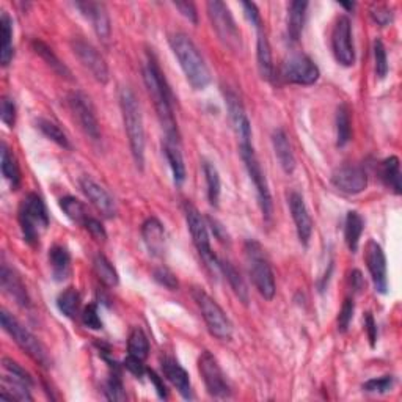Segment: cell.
Segmentation results:
<instances>
[{
    "instance_id": "1",
    "label": "cell",
    "mask_w": 402,
    "mask_h": 402,
    "mask_svg": "<svg viewBox=\"0 0 402 402\" xmlns=\"http://www.w3.org/2000/svg\"><path fill=\"white\" fill-rule=\"evenodd\" d=\"M143 81H145L147 90L154 103L157 118H159L165 132V139L181 142L179 140V131L173 113V95H171V90L167 85V81H165L161 67L151 54H148V60L145 63V68H143Z\"/></svg>"
},
{
    "instance_id": "2",
    "label": "cell",
    "mask_w": 402,
    "mask_h": 402,
    "mask_svg": "<svg viewBox=\"0 0 402 402\" xmlns=\"http://www.w3.org/2000/svg\"><path fill=\"white\" fill-rule=\"evenodd\" d=\"M168 42L179 64H181L188 82L195 90H205L211 82V71L195 42L184 33L171 35Z\"/></svg>"
},
{
    "instance_id": "3",
    "label": "cell",
    "mask_w": 402,
    "mask_h": 402,
    "mask_svg": "<svg viewBox=\"0 0 402 402\" xmlns=\"http://www.w3.org/2000/svg\"><path fill=\"white\" fill-rule=\"evenodd\" d=\"M120 107H121V115H123V123L134 162L137 165L139 170H143V165H145V143H147L145 127H143V117H142L139 99L129 87H123L120 90Z\"/></svg>"
},
{
    "instance_id": "4",
    "label": "cell",
    "mask_w": 402,
    "mask_h": 402,
    "mask_svg": "<svg viewBox=\"0 0 402 402\" xmlns=\"http://www.w3.org/2000/svg\"><path fill=\"white\" fill-rule=\"evenodd\" d=\"M18 219L25 242L33 247L38 246L41 233L46 231L49 226V214L46 205L38 193H28L21 201Z\"/></svg>"
},
{
    "instance_id": "5",
    "label": "cell",
    "mask_w": 402,
    "mask_h": 402,
    "mask_svg": "<svg viewBox=\"0 0 402 402\" xmlns=\"http://www.w3.org/2000/svg\"><path fill=\"white\" fill-rule=\"evenodd\" d=\"M246 256L248 264V274L251 277V282L255 285V288L265 300H272L277 291L275 277L274 272H272L268 258L264 255L261 243L256 241H247Z\"/></svg>"
},
{
    "instance_id": "6",
    "label": "cell",
    "mask_w": 402,
    "mask_h": 402,
    "mask_svg": "<svg viewBox=\"0 0 402 402\" xmlns=\"http://www.w3.org/2000/svg\"><path fill=\"white\" fill-rule=\"evenodd\" d=\"M183 209L185 215V222H188V228L192 236L193 246H195V248L198 250L201 260L205 261L206 268H209L212 274L214 272H220V260L214 255V251L211 248L209 231H207V224L205 217L200 214V211L190 203V201H185Z\"/></svg>"
},
{
    "instance_id": "7",
    "label": "cell",
    "mask_w": 402,
    "mask_h": 402,
    "mask_svg": "<svg viewBox=\"0 0 402 402\" xmlns=\"http://www.w3.org/2000/svg\"><path fill=\"white\" fill-rule=\"evenodd\" d=\"M192 296L195 299L197 305L201 311V316L206 322V327L209 333L220 341H228L233 336V324L226 313L224 311L217 302H215L209 294L200 288H193Z\"/></svg>"
},
{
    "instance_id": "8",
    "label": "cell",
    "mask_w": 402,
    "mask_h": 402,
    "mask_svg": "<svg viewBox=\"0 0 402 402\" xmlns=\"http://www.w3.org/2000/svg\"><path fill=\"white\" fill-rule=\"evenodd\" d=\"M0 322H2L5 332L11 336L14 343H16L32 360H35L41 366H50V358L46 349L42 348V344L37 340V336L32 332H28L16 318H13V314H10L6 310H2Z\"/></svg>"
},
{
    "instance_id": "9",
    "label": "cell",
    "mask_w": 402,
    "mask_h": 402,
    "mask_svg": "<svg viewBox=\"0 0 402 402\" xmlns=\"http://www.w3.org/2000/svg\"><path fill=\"white\" fill-rule=\"evenodd\" d=\"M206 8L207 16H209L211 24L220 41L233 52H239L242 49L241 32L228 6L220 0H211V2L206 4Z\"/></svg>"
},
{
    "instance_id": "10",
    "label": "cell",
    "mask_w": 402,
    "mask_h": 402,
    "mask_svg": "<svg viewBox=\"0 0 402 402\" xmlns=\"http://www.w3.org/2000/svg\"><path fill=\"white\" fill-rule=\"evenodd\" d=\"M239 149H241V157L243 161V165H246V168H247V173L256 189V195H258V201H260L263 217L264 220L269 222L272 219V212H274V203H272V195H270L268 179H265V175L261 168V163L256 157L253 143L239 145Z\"/></svg>"
},
{
    "instance_id": "11",
    "label": "cell",
    "mask_w": 402,
    "mask_h": 402,
    "mask_svg": "<svg viewBox=\"0 0 402 402\" xmlns=\"http://www.w3.org/2000/svg\"><path fill=\"white\" fill-rule=\"evenodd\" d=\"M198 371L206 385L207 393L212 398L226 399L231 396V386H229L225 372L222 371L220 364L211 352L205 350L198 358Z\"/></svg>"
},
{
    "instance_id": "12",
    "label": "cell",
    "mask_w": 402,
    "mask_h": 402,
    "mask_svg": "<svg viewBox=\"0 0 402 402\" xmlns=\"http://www.w3.org/2000/svg\"><path fill=\"white\" fill-rule=\"evenodd\" d=\"M68 105L82 131L87 134L91 140H99L100 127L90 98L82 91H73L68 96Z\"/></svg>"
},
{
    "instance_id": "13",
    "label": "cell",
    "mask_w": 402,
    "mask_h": 402,
    "mask_svg": "<svg viewBox=\"0 0 402 402\" xmlns=\"http://www.w3.org/2000/svg\"><path fill=\"white\" fill-rule=\"evenodd\" d=\"M71 47H73L79 62L90 71L91 76L95 77L99 84L109 82V67H107L104 57L99 54V50L95 46L82 38H74L71 41Z\"/></svg>"
},
{
    "instance_id": "14",
    "label": "cell",
    "mask_w": 402,
    "mask_h": 402,
    "mask_svg": "<svg viewBox=\"0 0 402 402\" xmlns=\"http://www.w3.org/2000/svg\"><path fill=\"white\" fill-rule=\"evenodd\" d=\"M332 49L336 62L343 67H352L355 63V47L352 40V27L348 16H340L336 19L332 32Z\"/></svg>"
},
{
    "instance_id": "15",
    "label": "cell",
    "mask_w": 402,
    "mask_h": 402,
    "mask_svg": "<svg viewBox=\"0 0 402 402\" xmlns=\"http://www.w3.org/2000/svg\"><path fill=\"white\" fill-rule=\"evenodd\" d=\"M319 76V68L306 55H292L282 68L283 81L296 85H313L318 82Z\"/></svg>"
},
{
    "instance_id": "16",
    "label": "cell",
    "mask_w": 402,
    "mask_h": 402,
    "mask_svg": "<svg viewBox=\"0 0 402 402\" xmlns=\"http://www.w3.org/2000/svg\"><path fill=\"white\" fill-rule=\"evenodd\" d=\"M332 184L343 193L358 195L368 188V175L357 165H343L333 171Z\"/></svg>"
},
{
    "instance_id": "17",
    "label": "cell",
    "mask_w": 402,
    "mask_h": 402,
    "mask_svg": "<svg viewBox=\"0 0 402 402\" xmlns=\"http://www.w3.org/2000/svg\"><path fill=\"white\" fill-rule=\"evenodd\" d=\"M364 261L368 265V270L374 283V288L380 294H386L389 289V277H386V258L384 248L376 241H369L366 243Z\"/></svg>"
},
{
    "instance_id": "18",
    "label": "cell",
    "mask_w": 402,
    "mask_h": 402,
    "mask_svg": "<svg viewBox=\"0 0 402 402\" xmlns=\"http://www.w3.org/2000/svg\"><path fill=\"white\" fill-rule=\"evenodd\" d=\"M224 96H225L229 118H231L236 135H238V139H239V145H247V143H251L250 120L247 117L246 109H243L241 98L229 88L224 91Z\"/></svg>"
},
{
    "instance_id": "19",
    "label": "cell",
    "mask_w": 402,
    "mask_h": 402,
    "mask_svg": "<svg viewBox=\"0 0 402 402\" xmlns=\"http://www.w3.org/2000/svg\"><path fill=\"white\" fill-rule=\"evenodd\" d=\"M81 189L85 193V197L90 200V203L96 207L98 212H100V215H104L107 219L117 215V203H115L113 197L95 179L90 176L81 178Z\"/></svg>"
},
{
    "instance_id": "20",
    "label": "cell",
    "mask_w": 402,
    "mask_h": 402,
    "mask_svg": "<svg viewBox=\"0 0 402 402\" xmlns=\"http://www.w3.org/2000/svg\"><path fill=\"white\" fill-rule=\"evenodd\" d=\"M289 209L294 224H296L299 241L306 247L313 234V220L310 212H308L305 200L300 193L292 192L289 195Z\"/></svg>"
},
{
    "instance_id": "21",
    "label": "cell",
    "mask_w": 402,
    "mask_h": 402,
    "mask_svg": "<svg viewBox=\"0 0 402 402\" xmlns=\"http://www.w3.org/2000/svg\"><path fill=\"white\" fill-rule=\"evenodd\" d=\"M77 10H81L85 18L90 19L93 28L100 40H109L112 33L110 25V16L107 13L104 4L100 2H77L74 4Z\"/></svg>"
},
{
    "instance_id": "22",
    "label": "cell",
    "mask_w": 402,
    "mask_h": 402,
    "mask_svg": "<svg viewBox=\"0 0 402 402\" xmlns=\"http://www.w3.org/2000/svg\"><path fill=\"white\" fill-rule=\"evenodd\" d=\"M162 372L163 377L175 386L178 393L181 394L184 399H193L192 385L188 371H185L181 364H179L175 358L165 357L162 358Z\"/></svg>"
},
{
    "instance_id": "23",
    "label": "cell",
    "mask_w": 402,
    "mask_h": 402,
    "mask_svg": "<svg viewBox=\"0 0 402 402\" xmlns=\"http://www.w3.org/2000/svg\"><path fill=\"white\" fill-rule=\"evenodd\" d=\"M142 238L145 242L149 253L156 258H162L167 250V241H165L163 225L156 217H149L142 225Z\"/></svg>"
},
{
    "instance_id": "24",
    "label": "cell",
    "mask_w": 402,
    "mask_h": 402,
    "mask_svg": "<svg viewBox=\"0 0 402 402\" xmlns=\"http://www.w3.org/2000/svg\"><path fill=\"white\" fill-rule=\"evenodd\" d=\"M0 285H2V289L8 294L11 299L16 300L18 305L24 308L30 306V297H28L27 294L25 285L16 272L10 269L6 264H4L2 270H0Z\"/></svg>"
},
{
    "instance_id": "25",
    "label": "cell",
    "mask_w": 402,
    "mask_h": 402,
    "mask_svg": "<svg viewBox=\"0 0 402 402\" xmlns=\"http://www.w3.org/2000/svg\"><path fill=\"white\" fill-rule=\"evenodd\" d=\"M272 145H274L275 156L285 173H292L294 168H296V157H294L289 139L283 129H275L274 134H272Z\"/></svg>"
},
{
    "instance_id": "26",
    "label": "cell",
    "mask_w": 402,
    "mask_h": 402,
    "mask_svg": "<svg viewBox=\"0 0 402 402\" xmlns=\"http://www.w3.org/2000/svg\"><path fill=\"white\" fill-rule=\"evenodd\" d=\"M258 30V41H256V60H258V69L264 81H272L274 77V62H272V50L265 35L264 28L260 27Z\"/></svg>"
},
{
    "instance_id": "27",
    "label": "cell",
    "mask_w": 402,
    "mask_h": 402,
    "mask_svg": "<svg viewBox=\"0 0 402 402\" xmlns=\"http://www.w3.org/2000/svg\"><path fill=\"white\" fill-rule=\"evenodd\" d=\"M163 153L171 168L173 181L176 183V185H183L185 181V165H184L183 153H181V142H173V140L165 139Z\"/></svg>"
},
{
    "instance_id": "28",
    "label": "cell",
    "mask_w": 402,
    "mask_h": 402,
    "mask_svg": "<svg viewBox=\"0 0 402 402\" xmlns=\"http://www.w3.org/2000/svg\"><path fill=\"white\" fill-rule=\"evenodd\" d=\"M13 21L8 13L0 14V63L2 67H8L13 60Z\"/></svg>"
},
{
    "instance_id": "29",
    "label": "cell",
    "mask_w": 402,
    "mask_h": 402,
    "mask_svg": "<svg viewBox=\"0 0 402 402\" xmlns=\"http://www.w3.org/2000/svg\"><path fill=\"white\" fill-rule=\"evenodd\" d=\"M49 264L52 275L57 282H63L69 277L71 272V255L67 247L54 246L49 250Z\"/></svg>"
},
{
    "instance_id": "30",
    "label": "cell",
    "mask_w": 402,
    "mask_h": 402,
    "mask_svg": "<svg viewBox=\"0 0 402 402\" xmlns=\"http://www.w3.org/2000/svg\"><path fill=\"white\" fill-rule=\"evenodd\" d=\"M380 178H382L386 188L393 190L396 195H401V163L396 156L386 157V159L380 163Z\"/></svg>"
},
{
    "instance_id": "31",
    "label": "cell",
    "mask_w": 402,
    "mask_h": 402,
    "mask_svg": "<svg viewBox=\"0 0 402 402\" xmlns=\"http://www.w3.org/2000/svg\"><path fill=\"white\" fill-rule=\"evenodd\" d=\"M32 47H33L35 52H37V54L41 57V59L49 64L50 69H52L54 73H57V74H59V76L63 77V79H68V81H73V77H71L73 74H71L69 68H68L64 63H62V60L54 54V50L50 49V47L46 45V42H42V41H40V40H35V41L32 42Z\"/></svg>"
},
{
    "instance_id": "32",
    "label": "cell",
    "mask_w": 402,
    "mask_h": 402,
    "mask_svg": "<svg viewBox=\"0 0 402 402\" xmlns=\"http://www.w3.org/2000/svg\"><path fill=\"white\" fill-rule=\"evenodd\" d=\"M220 272L228 280L229 286H231V289L236 294V297H238L242 302V304L247 306L248 302H250V294H248V289H247V285H246V282H243V278L241 277L238 269H236L231 263L220 260Z\"/></svg>"
},
{
    "instance_id": "33",
    "label": "cell",
    "mask_w": 402,
    "mask_h": 402,
    "mask_svg": "<svg viewBox=\"0 0 402 402\" xmlns=\"http://www.w3.org/2000/svg\"><path fill=\"white\" fill-rule=\"evenodd\" d=\"M364 229V220L357 211L348 212L346 225H344V239L352 253H355L358 250V243L362 239V233Z\"/></svg>"
},
{
    "instance_id": "34",
    "label": "cell",
    "mask_w": 402,
    "mask_h": 402,
    "mask_svg": "<svg viewBox=\"0 0 402 402\" xmlns=\"http://www.w3.org/2000/svg\"><path fill=\"white\" fill-rule=\"evenodd\" d=\"M308 8V2H302V0H294L289 4L288 11V35L291 41H299L300 35L304 32V24H305V14Z\"/></svg>"
},
{
    "instance_id": "35",
    "label": "cell",
    "mask_w": 402,
    "mask_h": 402,
    "mask_svg": "<svg viewBox=\"0 0 402 402\" xmlns=\"http://www.w3.org/2000/svg\"><path fill=\"white\" fill-rule=\"evenodd\" d=\"M203 173H205L206 188H207V200H209L211 206L217 207L219 200H220V193H222V181H220L219 170L215 168L214 163L205 161L203 162Z\"/></svg>"
},
{
    "instance_id": "36",
    "label": "cell",
    "mask_w": 402,
    "mask_h": 402,
    "mask_svg": "<svg viewBox=\"0 0 402 402\" xmlns=\"http://www.w3.org/2000/svg\"><path fill=\"white\" fill-rule=\"evenodd\" d=\"M57 308H59V311L63 316H67L69 319H74L79 311H81V294L74 288L64 289L63 292H60V296L57 297Z\"/></svg>"
},
{
    "instance_id": "37",
    "label": "cell",
    "mask_w": 402,
    "mask_h": 402,
    "mask_svg": "<svg viewBox=\"0 0 402 402\" xmlns=\"http://www.w3.org/2000/svg\"><path fill=\"white\" fill-rule=\"evenodd\" d=\"M93 268H95V272L98 278L103 282L105 286L109 288H115L120 283V277L117 269L113 268V264L107 260L104 255H96L95 261H93Z\"/></svg>"
},
{
    "instance_id": "38",
    "label": "cell",
    "mask_w": 402,
    "mask_h": 402,
    "mask_svg": "<svg viewBox=\"0 0 402 402\" xmlns=\"http://www.w3.org/2000/svg\"><path fill=\"white\" fill-rule=\"evenodd\" d=\"M352 137L350 110L346 104H341L336 110V145H348Z\"/></svg>"
},
{
    "instance_id": "39",
    "label": "cell",
    "mask_w": 402,
    "mask_h": 402,
    "mask_svg": "<svg viewBox=\"0 0 402 402\" xmlns=\"http://www.w3.org/2000/svg\"><path fill=\"white\" fill-rule=\"evenodd\" d=\"M60 207L62 211L64 212V215L71 220L74 222V224L82 225L85 224V220H87L90 215L87 214V207L82 203L81 200H77L74 197H64L60 200Z\"/></svg>"
},
{
    "instance_id": "40",
    "label": "cell",
    "mask_w": 402,
    "mask_h": 402,
    "mask_svg": "<svg viewBox=\"0 0 402 402\" xmlns=\"http://www.w3.org/2000/svg\"><path fill=\"white\" fill-rule=\"evenodd\" d=\"M127 352L129 355L137 357L140 360H145L149 354V341L148 336L140 327L132 328V332L129 333L127 340Z\"/></svg>"
},
{
    "instance_id": "41",
    "label": "cell",
    "mask_w": 402,
    "mask_h": 402,
    "mask_svg": "<svg viewBox=\"0 0 402 402\" xmlns=\"http://www.w3.org/2000/svg\"><path fill=\"white\" fill-rule=\"evenodd\" d=\"M2 175L5 176L6 181L11 184L13 189H18L21 184V171L19 165L14 159V156L10 153V149L6 148L5 143H2Z\"/></svg>"
},
{
    "instance_id": "42",
    "label": "cell",
    "mask_w": 402,
    "mask_h": 402,
    "mask_svg": "<svg viewBox=\"0 0 402 402\" xmlns=\"http://www.w3.org/2000/svg\"><path fill=\"white\" fill-rule=\"evenodd\" d=\"M37 126L49 140L55 142L57 145L62 147V148H69V140L67 137V134H64L60 129V126L55 125L54 121L46 120V118H40L37 121Z\"/></svg>"
},
{
    "instance_id": "43",
    "label": "cell",
    "mask_w": 402,
    "mask_h": 402,
    "mask_svg": "<svg viewBox=\"0 0 402 402\" xmlns=\"http://www.w3.org/2000/svg\"><path fill=\"white\" fill-rule=\"evenodd\" d=\"M105 398L109 401H126L127 396L125 393V386L123 382H121V377H120V372L118 371H113L109 380H107L105 384Z\"/></svg>"
},
{
    "instance_id": "44",
    "label": "cell",
    "mask_w": 402,
    "mask_h": 402,
    "mask_svg": "<svg viewBox=\"0 0 402 402\" xmlns=\"http://www.w3.org/2000/svg\"><path fill=\"white\" fill-rule=\"evenodd\" d=\"M374 60H376V76L385 79L389 74V59H386V49L382 40L374 41Z\"/></svg>"
},
{
    "instance_id": "45",
    "label": "cell",
    "mask_w": 402,
    "mask_h": 402,
    "mask_svg": "<svg viewBox=\"0 0 402 402\" xmlns=\"http://www.w3.org/2000/svg\"><path fill=\"white\" fill-rule=\"evenodd\" d=\"M394 385V377L393 376H384V377H377V379H371L368 382L363 384V390L368 393H389Z\"/></svg>"
},
{
    "instance_id": "46",
    "label": "cell",
    "mask_w": 402,
    "mask_h": 402,
    "mask_svg": "<svg viewBox=\"0 0 402 402\" xmlns=\"http://www.w3.org/2000/svg\"><path fill=\"white\" fill-rule=\"evenodd\" d=\"M4 363V369L6 371V374H8L10 377L13 379H16V380H21V382H25L28 385H32L33 384V380L30 377V374L23 368V366L18 364L14 360H11V358H4L2 360Z\"/></svg>"
},
{
    "instance_id": "47",
    "label": "cell",
    "mask_w": 402,
    "mask_h": 402,
    "mask_svg": "<svg viewBox=\"0 0 402 402\" xmlns=\"http://www.w3.org/2000/svg\"><path fill=\"white\" fill-rule=\"evenodd\" d=\"M153 278L156 280L157 283L163 288H167L170 291H176L179 288V283H178V278L175 277V274L171 270H168L167 268H156L153 272Z\"/></svg>"
},
{
    "instance_id": "48",
    "label": "cell",
    "mask_w": 402,
    "mask_h": 402,
    "mask_svg": "<svg viewBox=\"0 0 402 402\" xmlns=\"http://www.w3.org/2000/svg\"><path fill=\"white\" fill-rule=\"evenodd\" d=\"M354 311H355V304L352 299H346L344 304L341 306V311L338 314V330L341 333H346L348 328L352 322V318H354Z\"/></svg>"
},
{
    "instance_id": "49",
    "label": "cell",
    "mask_w": 402,
    "mask_h": 402,
    "mask_svg": "<svg viewBox=\"0 0 402 402\" xmlns=\"http://www.w3.org/2000/svg\"><path fill=\"white\" fill-rule=\"evenodd\" d=\"M82 322H84L85 327H88L91 330L103 328V321H100V318H99L98 306L95 304L85 306V310L82 311Z\"/></svg>"
},
{
    "instance_id": "50",
    "label": "cell",
    "mask_w": 402,
    "mask_h": 402,
    "mask_svg": "<svg viewBox=\"0 0 402 402\" xmlns=\"http://www.w3.org/2000/svg\"><path fill=\"white\" fill-rule=\"evenodd\" d=\"M0 112H2L0 117H2L4 123L8 127H13L14 123H16V104H14V100L5 96L2 99V109H0Z\"/></svg>"
},
{
    "instance_id": "51",
    "label": "cell",
    "mask_w": 402,
    "mask_h": 402,
    "mask_svg": "<svg viewBox=\"0 0 402 402\" xmlns=\"http://www.w3.org/2000/svg\"><path fill=\"white\" fill-rule=\"evenodd\" d=\"M85 229L90 233V236L95 241L98 242H104L107 239V233H105V229L103 226V224H100L99 220L96 219H93V217H88L87 220H85V224H84Z\"/></svg>"
},
{
    "instance_id": "52",
    "label": "cell",
    "mask_w": 402,
    "mask_h": 402,
    "mask_svg": "<svg viewBox=\"0 0 402 402\" xmlns=\"http://www.w3.org/2000/svg\"><path fill=\"white\" fill-rule=\"evenodd\" d=\"M371 16L380 27H385V25H389V24L393 23L391 10L386 8V6H382V5L374 6V8L371 10Z\"/></svg>"
},
{
    "instance_id": "53",
    "label": "cell",
    "mask_w": 402,
    "mask_h": 402,
    "mask_svg": "<svg viewBox=\"0 0 402 402\" xmlns=\"http://www.w3.org/2000/svg\"><path fill=\"white\" fill-rule=\"evenodd\" d=\"M123 364H125V368L129 372H132L135 377H143L147 374V368H145V364H143V360H140V358H137V357L127 355V358H126Z\"/></svg>"
},
{
    "instance_id": "54",
    "label": "cell",
    "mask_w": 402,
    "mask_h": 402,
    "mask_svg": "<svg viewBox=\"0 0 402 402\" xmlns=\"http://www.w3.org/2000/svg\"><path fill=\"white\" fill-rule=\"evenodd\" d=\"M242 8L243 13H246L247 19L251 23V25H255L256 28L263 27V19H261V14L258 11V6L251 2H242Z\"/></svg>"
},
{
    "instance_id": "55",
    "label": "cell",
    "mask_w": 402,
    "mask_h": 402,
    "mask_svg": "<svg viewBox=\"0 0 402 402\" xmlns=\"http://www.w3.org/2000/svg\"><path fill=\"white\" fill-rule=\"evenodd\" d=\"M173 5L185 19H189L193 24L198 23V13H197L195 5H193L192 2H173Z\"/></svg>"
},
{
    "instance_id": "56",
    "label": "cell",
    "mask_w": 402,
    "mask_h": 402,
    "mask_svg": "<svg viewBox=\"0 0 402 402\" xmlns=\"http://www.w3.org/2000/svg\"><path fill=\"white\" fill-rule=\"evenodd\" d=\"M364 328H366V333H368L371 348H374L376 341H377V324H376V321H374V318H372L371 313L364 314Z\"/></svg>"
},
{
    "instance_id": "57",
    "label": "cell",
    "mask_w": 402,
    "mask_h": 402,
    "mask_svg": "<svg viewBox=\"0 0 402 402\" xmlns=\"http://www.w3.org/2000/svg\"><path fill=\"white\" fill-rule=\"evenodd\" d=\"M147 374H148L151 382H153L157 394H159V398L161 399H167L168 394H167V389H165V385H163V379L153 369H147Z\"/></svg>"
},
{
    "instance_id": "58",
    "label": "cell",
    "mask_w": 402,
    "mask_h": 402,
    "mask_svg": "<svg viewBox=\"0 0 402 402\" xmlns=\"http://www.w3.org/2000/svg\"><path fill=\"white\" fill-rule=\"evenodd\" d=\"M207 225L211 226L212 233L215 234V238H217L219 241H222V242H228L229 241L228 234H226V229L222 226L217 220L212 219V217H207Z\"/></svg>"
},
{
    "instance_id": "59",
    "label": "cell",
    "mask_w": 402,
    "mask_h": 402,
    "mask_svg": "<svg viewBox=\"0 0 402 402\" xmlns=\"http://www.w3.org/2000/svg\"><path fill=\"white\" fill-rule=\"evenodd\" d=\"M350 285H352V288H354L357 292L363 289L364 282H363L362 274H360V272H358V270H354V272H352V274H350Z\"/></svg>"
},
{
    "instance_id": "60",
    "label": "cell",
    "mask_w": 402,
    "mask_h": 402,
    "mask_svg": "<svg viewBox=\"0 0 402 402\" xmlns=\"http://www.w3.org/2000/svg\"><path fill=\"white\" fill-rule=\"evenodd\" d=\"M341 6H344V8H348V10H352L354 8V4H346V2H341Z\"/></svg>"
}]
</instances>
